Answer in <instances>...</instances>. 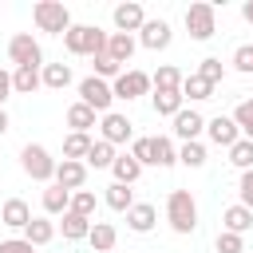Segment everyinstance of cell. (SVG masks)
<instances>
[{
	"label": "cell",
	"mask_w": 253,
	"mask_h": 253,
	"mask_svg": "<svg viewBox=\"0 0 253 253\" xmlns=\"http://www.w3.org/2000/svg\"><path fill=\"white\" fill-rule=\"evenodd\" d=\"M107 40H111V32H103V28H95V24H71L67 28V36H63V47L71 51V55H103L107 51Z\"/></svg>",
	"instance_id": "6da1fadb"
},
{
	"label": "cell",
	"mask_w": 253,
	"mask_h": 253,
	"mask_svg": "<svg viewBox=\"0 0 253 253\" xmlns=\"http://www.w3.org/2000/svg\"><path fill=\"white\" fill-rule=\"evenodd\" d=\"M166 221L182 237L198 229V202H194L190 190H170V198H166Z\"/></svg>",
	"instance_id": "7a4b0ae2"
},
{
	"label": "cell",
	"mask_w": 253,
	"mask_h": 253,
	"mask_svg": "<svg viewBox=\"0 0 253 253\" xmlns=\"http://www.w3.org/2000/svg\"><path fill=\"white\" fill-rule=\"evenodd\" d=\"M32 20H36V28L47 32V36H67V28H71V12H67L63 0H40V4L32 8Z\"/></svg>",
	"instance_id": "3957f363"
},
{
	"label": "cell",
	"mask_w": 253,
	"mask_h": 253,
	"mask_svg": "<svg viewBox=\"0 0 253 253\" xmlns=\"http://www.w3.org/2000/svg\"><path fill=\"white\" fill-rule=\"evenodd\" d=\"M20 166H24V174L36 178V182H55V166H59V162L47 154V146L28 142V146L20 150Z\"/></svg>",
	"instance_id": "277c9868"
},
{
	"label": "cell",
	"mask_w": 253,
	"mask_h": 253,
	"mask_svg": "<svg viewBox=\"0 0 253 253\" xmlns=\"http://www.w3.org/2000/svg\"><path fill=\"white\" fill-rule=\"evenodd\" d=\"M186 32H190V40H210L217 32V4H206V0L190 4L186 8Z\"/></svg>",
	"instance_id": "5b68a950"
},
{
	"label": "cell",
	"mask_w": 253,
	"mask_h": 253,
	"mask_svg": "<svg viewBox=\"0 0 253 253\" xmlns=\"http://www.w3.org/2000/svg\"><path fill=\"white\" fill-rule=\"evenodd\" d=\"M79 103H87L95 115H111L115 91H111V83H107V79H95V75H87V79L79 83Z\"/></svg>",
	"instance_id": "8992f818"
},
{
	"label": "cell",
	"mask_w": 253,
	"mask_h": 253,
	"mask_svg": "<svg viewBox=\"0 0 253 253\" xmlns=\"http://www.w3.org/2000/svg\"><path fill=\"white\" fill-rule=\"evenodd\" d=\"M8 59H12L16 67H43V51H40V43L32 40V32H16V36L8 40Z\"/></svg>",
	"instance_id": "52a82bcc"
},
{
	"label": "cell",
	"mask_w": 253,
	"mask_h": 253,
	"mask_svg": "<svg viewBox=\"0 0 253 253\" xmlns=\"http://www.w3.org/2000/svg\"><path fill=\"white\" fill-rule=\"evenodd\" d=\"M150 87H154V83H150V75H146V71H123V75L111 83L115 99H126V103H130V99H138V95H146Z\"/></svg>",
	"instance_id": "ba28073f"
},
{
	"label": "cell",
	"mask_w": 253,
	"mask_h": 253,
	"mask_svg": "<svg viewBox=\"0 0 253 253\" xmlns=\"http://www.w3.org/2000/svg\"><path fill=\"white\" fill-rule=\"evenodd\" d=\"M99 130H103V142H111V146H123V142H134V126H130V119H126V115H119V111H111V115H103V123H99Z\"/></svg>",
	"instance_id": "9c48e42d"
},
{
	"label": "cell",
	"mask_w": 253,
	"mask_h": 253,
	"mask_svg": "<svg viewBox=\"0 0 253 253\" xmlns=\"http://www.w3.org/2000/svg\"><path fill=\"white\" fill-rule=\"evenodd\" d=\"M111 20H115V28H119V32H126V36H134V32H142V24H146V12H142V4H134V0H126V4H115V12H111Z\"/></svg>",
	"instance_id": "30bf717a"
},
{
	"label": "cell",
	"mask_w": 253,
	"mask_h": 253,
	"mask_svg": "<svg viewBox=\"0 0 253 253\" xmlns=\"http://www.w3.org/2000/svg\"><path fill=\"white\" fill-rule=\"evenodd\" d=\"M206 134H210V142H217V146H225V150L241 138L233 115H213V119H206Z\"/></svg>",
	"instance_id": "8fae6325"
},
{
	"label": "cell",
	"mask_w": 253,
	"mask_h": 253,
	"mask_svg": "<svg viewBox=\"0 0 253 253\" xmlns=\"http://www.w3.org/2000/svg\"><path fill=\"white\" fill-rule=\"evenodd\" d=\"M170 40H174V32H170L166 20H146L142 32H138V43L146 51H162V47H170Z\"/></svg>",
	"instance_id": "7c38bea8"
},
{
	"label": "cell",
	"mask_w": 253,
	"mask_h": 253,
	"mask_svg": "<svg viewBox=\"0 0 253 253\" xmlns=\"http://www.w3.org/2000/svg\"><path fill=\"white\" fill-rule=\"evenodd\" d=\"M206 130V119L198 115V111H178L174 115V138H182V142H198V134Z\"/></svg>",
	"instance_id": "4fadbf2b"
},
{
	"label": "cell",
	"mask_w": 253,
	"mask_h": 253,
	"mask_svg": "<svg viewBox=\"0 0 253 253\" xmlns=\"http://www.w3.org/2000/svg\"><path fill=\"white\" fill-rule=\"evenodd\" d=\"M83 182H87V162H71V158H63L59 166H55V186H63V190H83Z\"/></svg>",
	"instance_id": "5bb4252c"
},
{
	"label": "cell",
	"mask_w": 253,
	"mask_h": 253,
	"mask_svg": "<svg viewBox=\"0 0 253 253\" xmlns=\"http://www.w3.org/2000/svg\"><path fill=\"white\" fill-rule=\"evenodd\" d=\"M174 162H178L174 138H170V134H150V166L166 170V166H174Z\"/></svg>",
	"instance_id": "9a60e30c"
},
{
	"label": "cell",
	"mask_w": 253,
	"mask_h": 253,
	"mask_svg": "<svg viewBox=\"0 0 253 253\" xmlns=\"http://www.w3.org/2000/svg\"><path fill=\"white\" fill-rule=\"evenodd\" d=\"M28 221H32V210H28L24 198H8V202L0 206V225H8V229H28Z\"/></svg>",
	"instance_id": "2e32d148"
},
{
	"label": "cell",
	"mask_w": 253,
	"mask_h": 253,
	"mask_svg": "<svg viewBox=\"0 0 253 253\" xmlns=\"http://www.w3.org/2000/svg\"><path fill=\"white\" fill-rule=\"evenodd\" d=\"M154 221H158V210H154L150 202H134V206L126 210V225H130L134 233H150Z\"/></svg>",
	"instance_id": "e0dca14e"
},
{
	"label": "cell",
	"mask_w": 253,
	"mask_h": 253,
	"mask_svg": "<svg viewBox=\"0 0 253 253\" xmlns=\"http://www.w3.org/2000/svg\"><path fill=\"white\" fill-rule=\"evenodd\" d=\"M134 47H138V40L126 36V32H111V40H107V55H111L115 63H130Z\"/></svg>",
	"instance_id": "ac0fdd59"
},
{
	"label": "cell",
	"mask_w": 253,
	"mask_h": 253,
	"mask_svg": "<svg viewBox=\"0 0 253 253\" xmlns=\"http://www.w3.org/2000/svg\"><path fill=\"white\" fill-rule=\"evenodd\" d=\"M221 225H225V233H249V229H253V210H245V206L237 202V206H229V210L221 213Z\"/></svg>",
	"instance_id": "d6986e66"
},
{
	"label": "cell",
	"mask_w": 253,
	"mask_h": 253,
	"mask_svg": "<svg viewBox=\"0 0 253 253\" xmlns=\"http://www.w3.org/2000/svg\"><path fill=\"white\" fill-rule=\"evenodd\" d=\"M87 241H91V249H95V253H111V249H115V241H119V233H115V225H111V221H91Z\"/></svg>",
	"instance_id": "ffe728a7"
},
{
	"label": "cell",
	"mask_w": 253,
	"mask_h": 253,
	"mask_svg": "<svg viewBox=\"0 0 253 253\" xmlns=\"http://www.w3.org/2000/svg\"><path fill=\"white\" fill-rule=\"evenodd\" d=\"M12 87L20 95H32L36 87H43V67H16L12 71Z\"/></svg>",
	"instance_id": "44dd1931"
},
{
	"label": "cell",
	"mask_w": 253,
	"mask_h": 253,
	"mask_svg": "<svg viewBox=\"0 0 253 253\" xmlns=\"http://www.w3.org/2000/svg\"><path fill=\"white\" fill-rule=\"evenodd\" d=\"M111 174H115V182H119V186H134V182H138V174H142V166H138V162L130 158V150H126V154H119V158H115Z\"/></svg>",
	"instance_id": "7402d4cb"
},
{
	"label": "cell",
	"mask_w": 253,
	"mask_h": 253,
	"mask_svg": "<svg viewBox=\"0 0 253 253\" xmlns=\"http://www.w3.org/2000/svg\"><path fill=\"white\" fill-rule=\"evenodd\" d=\"M67 210H71V190H63V186L51 182L43 190V213L51 217V213H67Z\"/></svg>",
	"instance_id": "603a6c76"
},
{
	"label": "cell",
	"mask_w": 253,
	"mask_h": 253,
	"mask_svg": "<svg viewBox=\"0 0 253 253\" xmlns=\"http://www.w3.org/2000/svg\"><path fill=\"white\" fill-rule=\"evenodd\" d=\"M59 229H63V241H83L87 233H91V217H83V213H63V221H59Z\"/></svg>",
	"instance_id": "cb8c5ba5"
},
{
	"label": "cell",
	"mask_w": 253,
	"mask_h": 253,
	"mask_svg": "<svg viewBox=\"0 0 253 253\" xmlns=\"http://www.w3.org/2000/svg\"><path fill=\"white\" fill-rule=\"evenodd\" d=\"M182 71L174 67V63H162L154 75H150V83H154V91H182Z\"/></svg>",
	"instance_id": "d4e9b609"
},
{
	"label": "cell",
	"mask_w": 253,
	"mask_h": 253,
	"mask_svg": "<svg viewBox=\"0 0 253 253\" xmlns=\"http://www.w3.org/2000/svg\"><path fill=\"white\" fill-rule=\"evenodd\" d=\"M150 107H154V115L174 119V115L182 111V91H154V95H150Z\"/></svg>",
	"instance_id": "484cf974"
},
{
	"label": "cell",
	"mask_w": 253,
	"mask_h": 253,
	"mask_svg": "<svg viewBox=\"0 0 253 253\" xmlns=\"http://www.w3.org/2000/svg\"><path fill=\"white\" fill-rule=\"evenodd\" d=\"M67 126H71L75 134H87V130L95 126V111H91L87 103H71V107H67Z\"/></svg>",
	"instance_id": "4316f807"
},
{
	"label": "cell",
	"mask_w": 253,
	"mask_h": 253,
	"mask_svg": "<svg viewBox=\"0 0 253 253\" xmlns=\"http://www.w3.org/2000/svg\"><path fill=\"white\" fill-rule=\"evenodd\" d=\"M87 154H91V134H67L63 138V158H71V162H87Z\"/></svg>",
	"instance_id": "83f0119b"
},
{
	"label": "cell",
	"mask_w": 253,
	"mask_h": 253,
	"mask_svg": "<svg viewBox=\"0 0 253 253\" xmlns=\"http://www.w3.org/2000/svg\"><path fill=\"white\" fill-rule=\"evenodd\" d=\"M103 202H107V206H111L115 213H126V210L134 206V190H130V186H119V182H111V186H107V198H103Z\"/></svg>",
	"instance_id": "f1b7e54d"
},
{
	"label": "cell",
	"mask_w": 253,
	"mask_h": 253,
	"mask_svg": "<svg viewBox=\"0 0 253 253\" xmlns=\"http://www.w3.org/2000/svg\"><path fill=\"white\" fill-rule=\"evenodd\" d=\"M51 237H55V225H51L47 217H32V221H28V229H24V241H32L36 249H40V245H47Z\"/></svg>",
	"instance_id": "f546056e"
},
{
	"label": "cell",
	"mask_w": 253,
	"mask_h": 253,
	"mask_svg": "<svg viewBox=\"0 0 253 253\" xmlns=\"http://www.w3.org/2000/svg\"><path fill=\"white\" fill-rule=\"evenodd\" d=\"M210 95H213V83H206L198 71H190V75L182 79V99H198V103H202V99H210Z\"/></svg>",
	"instance_id": "4dcf8cb0"
},
{
	"label": "cell",
	"mask_w": 253,
	"mask_h": 253,
	"mask_svg": "<svg viewBox=\"0 0 253 253\" xmlns=\"http://www.w3.org/2000/svg\"><path fill=\"white\" fill-rule=\"evenodd\" d=\"M115 158H119V154H115V146L99 138V142H91V154H87V166H95V170H111V166H115Z\"/></svg>",
	"instance_id": "1f68e13d"
},
{
	"label": "cell",
	"mask_w": 253,
	"mask_h": 253,
	"mask_svg": "<svg viewBox=\"0 0 253 253\" xmlns=\"http://www.w3.org/2000/svg\"><path fill=\"white\" fill-rule=\"evenodd\" d=\"M67 83H71V67H67V63H43V87L63 91Z\"/></svg>",
	"instance_id": "d6a6232c"
},
{
	"label": "cell",
	"mask_w": 253,
	"mask_h": 253,
	"mask_svg": "<svg viewBox=\"0 0 253 253\" xmlns=\"http://www.w3.org/2000/svg\"><path fill=\"white\" fill-rule=\"evenodd\" d=\"M229 162L245 174V170H253V138H237L233 146H229Z\"/></svg>",
	"instance_id": "836d02e7"
},
{
	"label": "cell",
	"mask_w": 253,
	"mask_h": 253,
	"mask_svg": "<svg viewBox=\"0 0 253 253\" xmlns=\"http://www.w3.org/2000/svg\"><path fill=\"white\" fill-rule=\"evenodd\" d=\"M178 162L190 166V170H202V166H206V146H202V142H182V146H178Z\"/></svg>",
	"instance_id": "e575fe53"
},
{
	"label": "cell",
	"mask_w": 253,
	"mask_h": 253,
	"mask_svg": "<svg viewBox=\"0 0 253 253\" xmlns=\"http://www.w3.org/2000/svg\"><path fill=\"white\" fill-rule=\"evenodd\" d=\"M233 123H237V130H241L245 138H253V99H241V103L233 107Z\"/></svg>",
	"instance_id": "d590c367"
},
{
	"label": "cell",
	"mask_w": 253,
	"mask_h": 253,
	"mask_svg": "<svg viewBox=\"0 0 253 253\" xmlns=\"http://www.w3.org/2000/svg\"><path fill=\"white\" fill-rule=\"evenodd\" d=\"M198 75H202L206 83H213V87H217V83L225 79V63H221L217 55H206V59H202V67H198Z\"/></svg>",
	"instance_id": "8d00e7d4"
},
{
	"label": "cell",
	"mask_w": 253,
	"mask_h": 253,
	"mask_svg": "<svg viewBox=\"0 0 253 253\" xmlns=\"http://www.w3.org/2000/svg\"><path fill=\"white\" fill-rule=\"evenodd\" d=\"M91 67H95V79H119V75H123V63H115L107 51H103V55H95V63H91Z\"/></svg>",
	"instance_id": "74e56055"
},
{
	"label": "cell",
	"mask_w": 253,
	"mask_h": 253,
	"mask_svg": "<svg viewBox=\"0 0 253 253\" xmlns=\"http://www.w3.org/2000/svg\"><path fill=\"white\" fill-rule=\"evenodd\" d=\"M71 213L95 217V194H91V190H75V194H71Z\"/></svg>",
	"instance_id": "f35d334b"
},
{
	"label": "cell",
	"mask_w": 253,
	"mask_h": 253,
	"mask_svg": "<svg viewBox=\"0 0 253 253\" xmlns=\"http://www.w3.org/2000/svg\"><path fill=\"white\" fill-rule=\"evenodd\" d=\"M213 245H217V253H245V241H241V233H225V229H221Z\"/></svg>",
	"instance_id": "ab89813d"
},
{
	"label": "cell",
	"mask_w": 253,
	"mask_h": 253,
	"mask_svg": "<svg viewBox=\"0 0 253 253\" xmlns=\"http://www.w3.org/2000/svg\"><path fill=\"white\" fill-rule=\"evenodd\" d=\"M233 67H237L241 75H249V71H253V43H241V47L233 51Z\"/></svg>",
	"instance_id": "60d3db41"
},
{
	"label": "cell",
	"mask_w": 253,
	"mask_h": 253,
	"mask_svg": "<svg viewBox=\"0 0 253 253\" xmlns=\"http://www.w3.org/2000/svg\"><path fill=\"white\" fill-rule=\"evenodd\" d=\"M130 158H134L138 166H150V138H134V142H130Z\"/></svg>",
	"instance_id": "b9f144b4"
},
{
	"label": "cell",
	"mask_w": 253,
	"mask_h": 253,
	"mask_svg": "<svg viewBox=\"0 0 253 253\" xmlns=\"http://www.w3.org/2000/svg\"><path fill=\"white\" fill-rule=\"evenodd\" d=\"M237 194H241V206H245V210H253V170H245V174H241Z\"/></svg>",
	"instance_id": "7bdbcfd3"
},
{
	"label": "cell",
	"mask_w": 253,
	"mask_h": 253,
	"mask_svg": "<svg viewBox=\"0 0 253 253\" xmlns=\"http://www.w3.org/2000/svg\"><path fill=\"white\" fill-rule=\"evenodd\" d=\"M0 253H36V245L24 237H8V241H0Z\"/></svg>",
	"instance_id": "ee69618b"
},
{
	"label": "cell",
	"mask_w": 253,
	"mask_h": 253,
	"mask_svg": "<svg viewBox=\"0 0 253 253\" xmlns=\"http://www.w3.org/2000/svg\"><path fill=\"white\" fill-rule=\"evenodd\" d=\"M12 91H16V87H12V71H4V67H0V107L8 103V95H12Z\"/></svg>",
	"instance_id": "f6af8a7d"
},
{
	"label": "cell",
	"mask_w": 253,
	"mask_h": 253,
	"mask_svg": "<svg viewBox=\"0 0 253 253\" xmlns=\"http://www.w3.org/2000/svg\"><path fill=\"white\" fill-rule=\"evenodd\" d=\"M241 16H245V24H253V0H245V4H241Z\"/></svg>",
	"instance_id": "bcb514c9"
},
{
	"label": "cell",
	"mask_w": 253,
	"mask_h": 253,
	"mask_svg": "<svg viewBox=\"0 0 253 253\" xmlns=\"http://www.w3.org/2000/svg\"><path fill=\"white\" fill-rule=\"evenodd\" d=\"M4 130H8V111L0 107V134H4Z\"/></svg>",
	"instance_id": "7dc6e473"
},
{
	"label": "cell",
	"mask_w": 253,
	"mask_h": 253,
	"mask_svg": "<svg viewBox=\"0 0 253 253\" xmlns=\"http://www.w3.org/2000/svg\"><path fill=\"white\" fill-rule=\"evenodd\" d=\"M0 206H4V202H0Z\"/></svg>",
	"instance_id": "c3c4849f"
}]
</instances>
